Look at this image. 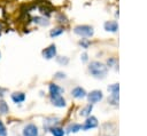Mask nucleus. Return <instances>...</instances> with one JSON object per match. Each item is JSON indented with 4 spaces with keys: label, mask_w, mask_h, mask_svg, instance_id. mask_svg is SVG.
I'll return each mask as SVG.
<instances>
[{
    "label": "nucleus",
    "mask_w": 147,
    "mask_h": 136,
    "mask_svg": "<svg viewBox=\"0 0 147 136\" xmlns=\"http://www.w3.org/2000/svg\"><path fill=\"white\" fill-rule=\"evenodd\" d=\"M88 71H90V73L94 78L102 79V78H105L107 75L108 67L103 63L98 62V61H94V62H91V64L88 65Z\"/></svg>",
    "instance_id": "f257e3e1"
},
{
    "label": "nucleus",
    "mask_w": 147,
    "mask_h": 136,
    "mask_svg": "<svg viewBox=\"0 0 147 136\" xmlns=\"http://www.w3.org/2000/svg\"><path fill=\"white\" fill-rule=\"evenodd\" d=\"M74 32L80 37H92L94 33V30L90 25H77L75 26Z\"/></svg>",
    "instance_id": "f03ea898"
},
{
    "label": "nucleus",
    "mask_w": 147,
    "mask_h": 136,
    "mask_svg": "<svg viewBox=\"0 0 147 136\" xmlns=\"http://www.w3.org/2000/svg\"><path fill=\"white\" fill-rule=\"evenodd\" d=\"M102 97H103V94L101 90H93L90 94H87V98H88L90 104H94V103L100 102L102 99Z\"/></svg>",
    "instance_id": "7ed1b4c3"
},
{
    "label": "nucleus",
    "mask_w": 147,
    "mask_h": 136,
    "mask_svg": "<svg viewBox=\"0 0 147 136\" xmlns=\"http://www.w3.org/2000/svg\"><path fill=\"white\" fill-rule=\"evenodd\" d=\"M23 136H38V127L34 123H29L23 128Z\"/></svg>",
    "instance_id": "20e7f679"
},
{
    "label": "nucleus",
    "mask_w": 147,
    "mask_h": 136,
    "mask_svg": "<svg viewBox=\"0 0 147 136\" xmlns=\"http://www.w3.org/2000/svg\"><path fill=\"white\" fill-rule=\"evenodd\" d=\"M42 56L46 59H51V58L55 57L56 56V46L55 45H51L47 48H45L42 50Z\"/></svg>",
    "instance_id": "39448f33"
},
{
    "label": "nucleus",
    "mask_w": 147,
    "mask_h": 136,
    "mask_svg": "<svg viewBox=\"0 0 147 136\" xmlns=\"http://www.w3.org/2000/svg\"><path fill=\"white\" fill-rule=\"evenodd\" d=\"M96 126H98V119L95 117H88L85 120V122L82 126V128L85 129V130H87V129H91V128H95Z\"/></svg>",
    "instance_id": "423d86ee"
},
{
    "label": "nucleus",
    "mask_w": 147,
    "mask_h": 136,
    "mask_svg": "<svg viewBox=\"0 0 147 136\" xmlns=\"http://www.w3.org/2000/svg\"><path fill=\"white\" fill-rule=\"evenodd\" d=\"M51 102H52V104H53L54 106H57V107H63V106H65V99L62 97V95L51 97Z\"/></svg>",
    "instance_id": "0eeeda50"
},
{
    "label": "nucleus",
    "mask_w": 147,
    "mask_h": 136,
    "mask_svg": "<svg viewBox=\"0 0 147 136\" xmlns=\"http://www.w3.org/2000/svg\"><path fill=\"white\" fill-rule=\"evenodd\" d=\"M48 89H49V95H51V97H53V96H59V95H61V94L63 93V89H62L60 86L55 85V83H51L49 87H48Z\"/></svg>",
    "instance_id": "6e6552de"
},
{
    "label": "nucleus",
    "mask_w": 147,
    "mask_h": 136,
    "mask_svg": "<svg viewBox=\"0 0 147 136\" xmlns=\"http://www.w3.org/2000/svg\"><path fill=\"white\" fill-rule=\"evenodd\" d=\"M71 95H72L75 98H78V99L84 98L85 96H87V94H86L85 89H84V88H82V87H76V88H74V89H72V91H71Z\"/></svg>",
    "instance_id": "1a4fd4ad"
},
{
    "label": "nucleus",
    "mask_w": 147,
    "mask_h": 136,
    "mask_svg": "<svg viewBox=\"0 0 147 136\" xmlns=\"http://www.w3.org/2000/svg\"><path fill=\"white\" fill-rule=\"evenodd\" d=\"M103 26H105V30L108 32H116L118 30V24L116 21H107Z\"/></svg>",
    "instance_id": "9d476101"
},
{
    "label": "nucleus",
    "mask_w": 147,
    "mask_h": 136,
    "mask_svg": "<svg viewBox=\"0 0 147 136\" xmlns=\"http://www.w3.org/2000/svg\"><path fill=\"white\" fill-rule=\"evenodd\" d=\"M11 99L14 103H22L25 101V94L22 91H15L11 94Z\"/></svg>",
    "instance_id": "9b49d317"
},
{
    "label": "nucleus",
    "mask_w": 147,
    "mask_h": 136,
    "mask_svg": "<svg viewBox=\"0 0 147 136\" xmlns=\"http://www.w3.org/2000/svg\"><path fill=\"white\" fill-rule=\"evenodd\" d=\"M32 21L34 24H38L40 26H47L49 24V21L46 17H41V16H36L32 18Z\"/></svg>",
    "instance_id": "f8f14e48"
},
{
    "label": "nucleus",
    "mask_w": 147,
    "mask_h": 136,
    "mask_svg": "<svg viewBox=\"0 0 147 136\" xmlns=\"http://www.w3.org/2000/svg\"><path fill=\"white\" fill-rule=\"evenodd\" d=\"M59 122V119L57 118H47L45 121H44V127L47 128V129H51L53 127H55V125Z\"/></svg>",
    "instance_id": "ddd939ff"
},
{
    "label": "nucleus",
    "mask_w": 147,
    "mask_h": 136,
    "mask_svg": "<svg viewBox=\"0 0 147 136\" xmlns=\"http://www.w3.org/2000/svg\"><path fill=\"white\" fill-rule=\"evenodd\" d=\"M92 109H93L92 104H87L86 106H84V107L80 110L79 114H80L82 117H88V115L91 114V112H92Z\"/></svg>",
    "instance_id": "4468645a"
},
{
    "label": "nucleus",
    "mask_w": 147,
    "mask_h": 136,
    "mask_svg": "<svg viewBox=\"0 0 147 136\" xmlns=\"http://www.w3.org/2000/svg\"><path fill=\"white\" fill-rule=\"evenodd\" d=\"M51 130V133H52V135L53 136H64V130H63V128H61V127H53V128H51L49 129Z\"/></svg>",
    "instance_id": "2eb2a0df"
},
{
    "label": "nucleus",
    "mask_w": 147,
    "mask_h": 136,
    "mask_svg": "<svg viewBox=\"0 0 147 136\" xmlns=\"http://www.w3.org/2000/svg\"><path fill=\"white\" fill-rule=\"evenodd\" d=\"M39 10H40L41 14H44L46 16H49L52 14V11H53V8L51 6H48V5H45V6H40L39 7Z\"/></svg>",
    "instance_id": "dca6fc26"
},
{
    "label": "nucleus",
    "mask_w": 147,
    "mask_h": 136,
    "mask_svg": "<svg viewBox=\"0 0 147 136\" xmlns=\"http://www.w3.org/2000/svg\"><path fill=\"white\" fill-rule=\"evenodd\" d=\"M9 111V107H8V104L3 101V99H0V114L3 115V114H7Z\"/></svg>",
    "instance_id": "f3484780"
},
{
    "label": "nucleus",
    "mask_w": 147,
    "mask_h": 136,
    "mask_svg": "<svg viewBox=\"0 0 147 136\" xmlns=\"http://www.w3.org/2000/svg\"><path fill=\"white\" fill-rule=\"evenodd\" d=\"M63 32H64V29H63V27H61V26H59V27H55V29L51 30L49 35H51V37H57V35L62 34Z\"/></svg>",
    "instance_id": "a211bd4d"
},
{
    "label": "nucleus",
    "mask_w": 147,
    "mask_h": 136,
    "mask_svg": "<svg viewBox=\"0 0 147 136\" xmlns=\"http://www.w3.org/2000/svg\"><path fill=\"white\" fill-rule=\"evenodd\" d=\"M80 129H82V125H79V123H71V125H69L67 130L69 133H77Z\"/></svg>",
    "instance_id": "6ab92c4d"
},
{
    "label": "nucleus",
    "mask_w": 147,
    "mask_h": 136,
    "mask_svg": "<svg viewBox=\"0 0 147 136\" xmlns=\"http://www.w3.org/2000/svg\"><path fill=\"white\" fill-rule=\"evenodd\" d=\"M108 90L111 93V95H118V90H119L118 83H114V85L109 86V87H108Z\"/></svg>",
    "instance_id": "aec40b11"
},
{
    "label": "nucleus",
    "mask_w": 147,
    "mask_h": 136,
    "mask_svg": "<svg viewBox=\"0 0 147 136\" xmlns=\"http://www.w3.org/2000/svg\"><path fill=\"white\" fill-rule=\"evenodd\" d=\"M56 61H57V63L63 64V65H67V64H68V62H69L68 57H65V56H60V57H56Z\"/></svg>",
    "instance_id": "412c9836"
},
{
    "label": "nucleus",
    "mask_w": 147,
    "mask_h": 136,
    "mask_svg": "<svg viewBox=\"0 0 147 136\" xmlns=\"http://www.w3.org/2000/svg\"><path fill=\"white\" fill-rule=\"evenodd\" d=\"M0 136H7V130L3 125V122L0 120Z\"/></svg>",
    "instance_id": "4be33fe9"
},
{
    "label": "nucleus",
    "mask_w": 147,
    "mask_h": 136,
    "mask_svg": "<svg viewBox=\"0 0 147 136\" xmlns=\"http://www.w3.org/2000/svg\"><path fill=\"white\" fill-rule=\"evenodd\" d=\"M79 45L82 46V48H88V46H90V41L87 40V39H82L80 41H79Z\"/></svg>",
    "instance_id": "5701e85b"
},
{
    "label": "nucleus",
    "mask_w": 147,
    "mask_h": 136,
    "mask_svg": "<svg viewBox=\"0 0 147 136\" xmlns=\"http://www.w3.org/2000/svg\"><path fill=\"white\" fill-rule=\"evenodd\" d=\"M57 19H59V22H60V23H67V18H65L62 14H60V15L57 16Z\"/></svg>",
    "instance_id": "b1692460"
},
{
    "label": "nucleus",
    "mask_w": 147,
    "mask_h": 136,
    "mask_svg": "<svg viewBox=\"0 0 147 136\" xmlns=\"http://www.w3.org/2000/svg\"><path fill=\"white\" fill-rule=\"evenodd\" d=\"M55 78H57V79H64V78H65V74H64L63 72H57V73L55 74Z\"/></svg>",
    "instance_id": "393cba45"
},
{
    "label": "nucleus",
    "mask_w": 147,
    "mask_h": 136,
    "mask_svg": "<svg viewBox=\"0 0 147 136\" xmlns=\"http://www.w3.org/2000/svg\"><path fill=\"white\" fill-rule=\"evenodd\" d=\"M115 62H116V59H115V58H110V59H108V62H107V63H108V65H109V66H113V64H114Z\"/></svg>",
    "instance_id": "a878e982"
},
{
    "label": "nucleus",
    "mask_w": 147,
    "mask_h": 136,
    "mask_svg": "<svg viewBox=\"0 0 147 136\" xmlns=\"http://www.w3.org/2000/svg\"><path fill=\"white\" fill-rule=\"evenodd\" d=\"M80 57H82V61H83V62H86V61H87V54H86V53L82 54V56H80Z\"/></svg>",
    "instance_id": "bb28decb"
}]
</instances>
